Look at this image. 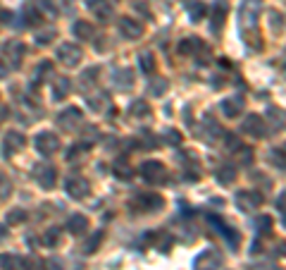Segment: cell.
<instances>
[{
	"mask_svg": "<svg viewBox=\"0 0 286 270\" xmlns=\"http://www.w3.org/2000/svg\"><path fill=\"white\" fill-rule=\"evenodd\" d=\"M57 148H60V139H57V134L41 132V134L36 136V151H38V153L53 155V153H57Z\"/></svg>",
	"mask_w": 286,
	"mask_h": 270,
	"instance_id": "6da1fadb",
	"label": "cell"
},
{
	"mask_svg": "<svg viewBox=\"0 0 286 270\" xmlns=\"http://www.w3.org/2000/svg\"><path fill=\"white\" fill-rule=\"evenodd\" d=\"M34 180L38 182L43 189H53L55 182H57V170H55L53 165H36Z\"/></svg>",
	"mask_w": 286,
	"mask_h": 270,
	"instance_id": "7a4b0ae2",
	"label": "cell"
},
{
	"mask_svg": "<svg viewBox=\"0 0 286 270\" xmlns=\"http://www.w3.org/2000/svg\"><path fill=\"white\" fill-rule=\"evenodd\" d=\"M141 175L146 182H151V184H158V182L165 180V165L158 160H146L141 165Z\"/></svg>",
	"mask_w": 286,
	"mask_h": 270,
	"instance_id": "3957f363",
	"label": "cell"
},
{
	"mask_svg": "<svg viewBox=\"0 0 286 270\" xmlns=\"http://www.w3.org/2000/svg\"><path fill=\"white\" fill-rule=\"evenodd\" d=\"M64 191H67L72 198H84L86 194H89V182L84 180V177L72 175V177L64 180Z\"/></svg>",
	"mask_w": 286,
	"mask_h": 270,
	"instance_id": "277c9868",
	"label": "cell"
},
{
	"mask_svg": "<svg viewBox=\"0 0 286 270\" xmlns=\"http://www.w3.org/2000/svg\"><path fill=\"white\" fill-rule=\"evenodd\" d=\"M57 58H60V63H64L67 67H74V65H79V60H81V48L74 43H64L57 48Z\"/></svg>",
	"mask_w": 286,
	"mask_h": 270,
	"instance_id": "5b68a950",
	"label": "cell"
},
{
	"mask_svg": "<svg viewBox=\"0 0 286 270\" xmlns=\"http://www.w3.org/2000/svg\"><path fill=\"white\" fill-rule=\"evenodd\" d=\"M24 146H27V136L22 134V132H8L3 148H5V155H15L17 151H22Z\"/></svg>",
	"mask_w": 286,
	"mask_h": 270,
	"instance_id": "8992f818",
	"label": "cell"
},
{
	"mask_svg": "<svg viewBox=\"0 0 286 270\" xmlns=\"http://www.w3.org/2000/svg\"><path fill=\"white\" fill-rule=\"evenodd\" d=\"M3 53H5V58L12 60V67H19V65H22V58H24V43L8 41V43L3 45Z\"/></svg>",
	"mask_w": 286,
	"mask_h": 270,
	"instance_id": "52a82bcc",
	"label": "cell"
},
{
	"mask_svg": "<svg viewBox=\"0 0 286 270\" xmlns=\"http://www.w3.org/2000/svg\"><path fill=\"white\" fill-rule=\"evenodd\" d=\"M236 203H239L243 210H255V208L262 203V196H260L258 191H241V194L236 196Z\"/></svg>",
	"mask_w": 286,
	"mask_h": 270,
	"instance_id": "ba28073f",
	"label": "cell"
},
{
	"mask_svg": "<svg viewBox=\"0 0 286 270\" xmlns=\"http://www.w3.org/2000/svg\"><path fill=\"white\" fill-rule=\"evenodd\" d=\"M81 120H84V115H81L79 108L64 110V113H60V117H57L60 127H67V129H74L77 125H81Z\"/></svg>",
	"mask_w": 286,
	"mask_h": 270,
	"instance_id": "9c48e42d",
	"label": "cell"
},
{
	"mask_svg": "<svg viewBox=\"0 0 286 270\" xmlns=\"http://www.w3.org/2000/svg\"><path fill=\"white\" fill-rule=\"evenodd\" d=\"M243 132H248L253 136H265V122H262V117L258 115H248L246 117V122H243Z\"/></svg>",
	"mask_w": 286,
	"mask_h": 270,
	"instance_id": "30bf717a",
	"label": "cell"
},
{
	"mask_svg": "<svg viewBox=\"0 0 286 270\" xmlns=\"http://www.w3.org/2000/svg\"><path fill=\"white\" fill-rule=\"evenodd\" d=\"M220 263H222L220 253L205 251V253H200V258L196 261V265H198V270H214V268H220Z\"/></svg>",
	"mask_w": 286,
	"mask_h": 270,
	"instance_id": "8fae6325",
	"label": "cell"
},
{
	"mask_svg": "<svg viewBox=\"0 0 286 270\" xmlns=\"http://www.w3.org/2000/svg\"><path fill=\"white\" fill-rule=\"evenodd\" d=\"M119 29H122V34H124L126 38H138L141 36V31H143V27L136 22V19H129V17H124L122 22H119Z\"/></svg>",
	"mask_w": 286,
	"mask_h": 270,
	"instance_id": "7c38bea8",
	"label": "cell"
},
{
	"mask_svg": "<svg viewBox=\"0 0 286 270\" xmlns=\"http://www.w3.org/2000/svg\"><path fill=\"white\" fill-rule=\"evenodd\" d=\"M134 206L143 208V210H158L162 206V198L155 196V194H143V196H138L134 201Z\"/></svg>",
	"mask_w": 286,
	"mask_h": 270,
	"instance_id": "4fadbf2b",
	"label": "cell"
},
{
	"mask_svg": "<svg viewBox=\"0 0 286 270\" xmlns=\"http://www.w3.org/2000/svg\"><path fill=\"white\" fill-rule=\"evenodd\" d=\"M241 110H243V98H239V96L222 100V113H224L227 117H236L239 113H241Z\"/></svg>",
	"mask_w": 286,
	"mask_h": 270,
	"instance_id": "5bb4252c",
	"label": "cell"
},
{
	"mask_svg": "<svg viewBox=\"0 0 286 270\" xmlns=\"http://www.w3.org/2000/svg\"><path fill=\"white\" fill-rule=\"evenodd\" d=\"M67 230H69L72 234H84L86 230H89V220H86V215H72L69 220H67Z\"/></svg>",
	"mask_w": 286,
	"mask_h": 270,
	"instance_id": "9a60e30c",
	"label": "cell"
},
{
	"mask_svg": "<svg viewBox=\"0 0 286 270\" xmlns=\"http://www.w3.org/2000/svg\"><path fill=\"white\" fill-rule=\"evenodd\" d=\"M89 10L91 12H96L100 19H105V17L112 15V8H110L107 0H89Z\"/></svg>",
	"mask_w": 286,
	"mask_h": 270,
	"instance_id": "2e32d148",
	"label": "cell"
},
{
	"mask_svg": "<svg viewBox=\"0 0 286 270\" xmlns=\"http://www.w3.org/2000/svg\"><path fill=\"white\" fill-rule=\"evenodd\" d=\"M27 265L24 258H19V256H0V268L3 270H19Z\"/></svg>",
	"mask_w": 286,
	"mask_h": 270,
	"instance_id": "e0dca14e",
	"label": "cell"
},
{
	"mask_svg": "<svg viewBox=\"0 0 286 270\" xmlns=\"http://www.w3.org/2000/svg\"><path fill=\"white\" fill-rule=\"evenodd\" d=\"M69 89H72V84H69V79H67V77L57 79V81H55V86H53V98L55 100H62L64 96L69 93Z\"/></svg>",
	"mask_w": 286,
	"mask_h": 270,
	"instance_id": "ac0fdd59",
	"label": "cell"
},
{
	"mask_svg": "<svg viewBox=\"0 0 286 270\" xmlns=\"http://www.w3.org/2000/svg\"><path fill=\"white\" fill-rule=\"evenodd\" d=\"M74 36L77 38H91L93 36V24H89L86 19H79L74 24Z\"/></svg>",
	"mask_w": 286,
	"mask_h": 270,
	"instance_id": "d6986e66",
	"label": "cell"
},
{
	"mask_svg": "<svg viewBox=\"0 0 286 270\" xmlns=\"http://www.w3.org/2000/svg\"><path fill=\"white\" fill-rule=\"evenodd\" d=\"M234 177H236V168L234 165H224V168L217 170V182L220 184H232Z\"/></svg>",
	"mask_w": 286,
	"mask_h": 270,
	"instance_id": "ffe728a7",
	"label": "cell"
},
{
	"mask_svg": "<svg viewBox=\"0 0 286 270\" xmlns=\"http://www.w3.org/2000/svg\"><path fill=\"white\" fill-rule=\"evenodd\" d=\"M227 10H229L227 3H220V5L214 8V12H212V31H217V27H222L224 17H227Z\"/></svg>",
	"mask_w": 286,
	"mask_h": 270,
	"instance_id": "44dd1931",
	"label": "cell"
},
{
	"mask_svg": "<svg viewBox=\"0 0 286 270\" xmlns=\"http://www.w3.org/2000/svg\"><path fill=\"white\" fill-rule=\"evenodd\" d=\"M207 8L203 5V3H196V5H191L188 8V17H191V22H200V19L205 17Z\"/></svg>",
	"mask_w": 286,
	"mask_h": 270,
	"instance_id": "7402d4cb",
	"label": "cell"
},
{
	"mask_svg": "<svg viewBox=\"0 0 286 270\" xmlns=\"http://www.w3.org/2000/svg\"><path fill=\"white\" fill-rule=\"evenodd\" d=\"M103 237H105V232H96V234H93L89 242L84 244V253H93V251H96V249L100 246V242H103Z\"/></svg>",
	"mask_w": 286,
	"mask_h": 270,
	"instance_id": "603a6c76",
	"label": "cell"
},
{
	"mask_svg": "<svg viewBox=\"0 0 286 270\" xmlns=\"http://www.w3.org/2000/svg\"><path fill=\"white\" fill-rule=\"evenodd\" d=\"M10 194H12V182H10V177L5 172H0V201L8 198Z\"/></svg>",
	"mask_w": 286,
	"mask_h": 270,
	"instance_id": "cb8c5ba5",
	"label": "cell"
},
{
	"mask_svg": "<svg viewBox=\"0 0 286 270\" xmlns=\"http://www.w3.org/2000/svg\"><path fill=\"white\" fill-rule=\"evenodd\" d=\"M24 220H27V213H24L22 208H15V210L8 213V225H19V223H24Z\"/></svg>",
	"mask_w": 286,
	"mask_h": 270,
	"instance_id": "d4e9b609",
	"label": "cell"
},
{
	"mask_svg": "<svg viewBox=\"0 0 286 270\" xmlns=\"http://www.w3.org/2000/svg\"><path fill=\"white\" fill-rule=\"evenodd\" d=\"M131 115H134V117H148V115H151V108H148V103H143V100H136L134 105H131Z\"/></svg>",
	"mask_w": 286,
	"mask_h": 270,
	"instance_id": "484cf974",
	"label": "cell"
},
{
	"mask_svg": "<svg viewBox=\"0 0 286 270\" xmlns=\"http://www.w3.org/2000/svg\"><path fill=\"white\" fill-rule=\"evenodd\" d=\"M141 70H143L146 74H153V72H155V58H153L151 53L141 55Z\"/></svg>",
	"mask_w": 286,
	"mask_h": 270,
	"instance_id": "4316f807",
	"label": "cell"
},
{
	"mask_svg": "<svg viewBox=\"0 0 286 270\" xmlns=\"http://www.w3.org/2000/svg\"><path fill=\"white\" fill-rule=\"evenodd\" d=\"M57 242H60V230H48L43 234V244H48V246H55Z\"/></svg>",
	"mask_w": 286,
	"mask_h": 270,
	"instance_id": "83f0119b",
	"label": "cell"
},
{
	"mask_svg": "<svg viewBox=\"0 0 286 270\" xmlns=\"http://www.w3.org/2000/svg\"><path fill=\"white\" fill-rule=\"evenodd\" d=\"M115 175L119 177V180H129V177H131V170H129V165L117 163V165H115Z\"/></svg>",
	"mask_w": 286,
	"mask_h": 270,
	"instance_id": "f1b7e54d",
	"label": "cell"
},
{
	"mask_svg": "<svg viewBox=\"0 0 286 270\" xmlns=\"http://www.w3.org/2000/svg\"><path fill=\"white\" fill-rule=\"evenodd\" d=\"M45 74H53V63H41V67H38V72H36L38 81H43V79H45Z\"/></svg>",
	"mask_w": 286,
	"mask_h": 270,
	"instance_id": "f546056e",
	"label": "cell"
},
{
	"mask_svg": "<svg viewBox=\"0 0 286 270\" xmlns=\"http://www.w3.org/2000/svg\"><path fill=\"white\" fill-rule=\"evenodd\" d=\"M41 22V15L36 10H27V27H36Z\"/></svg>",
	"mask_w": 286,
	"mask_h": 270,
	"instance_id": "4dcf8cb0",
	"label": "cell"
},
{
	"mask_svg": "<svg viewBox=\"0 0 286 270\" xmlns=\"http://www.w3.org/2000/svg\"><path fill=\"white\" fill-rule=\"evenodd\" d=\"M198 45V41H193V38H186V41H184V43L179 45V53H191V50H193V48H196Z\"/></svg>",
	"mask_w": 286,
	"mask_h": 270,
	"instance_id": "1f68e13d",
	"label": "cell"
},
{
	"mask_svg": "<svg viewBox=\"0 0 286 270\" xmlns=\"http://www.w3.org/2000/svg\"><path fill=\"white\" fill-rule=\"evenodd\" d=\"M53 36H55V31H48V34H38V45H45V43H50L53 41Z\"/></svg>",
	"mask_w": 286,
	"mask_h": 270,
	"instance_id": "d6a6232c",
	"label": "cell"
},
{
	"mask_svg": "<svg viewBox=\"0 0 286 270\" xmlns=\"http://www.w3.org/2000/svg\"><path fill=\"white\" fill-rule=\"evenodd\" d=\"M167 89V81H162V79H158L155 84L151 86V93H162V91Z\"/></svg>",
	"mask_w": 286,
	"mask_h": 270,
	"instance_id": "836d02e7",
	"label": "cell"
},
{
	"mask_svg": "<svg viewBox=\"0 0 286 270\" xmlns=\"http://www.w3.org/2000/svg\"><path fill=\"white\" fill-rule=\"evenodd\" d=\"M260 232L262 234H269V227H272V218H260Z\"/></svg>",
	"mask_w": 286,
	"mask_h": 270,
	"instance_id": "e575fe53",
	"label": "cell"
},
{
	"mask_svg": "<svg viewBox=\"0 0 286 270\" xmlns=\"http://www.w3.org/2000/svg\"><path fill=\"white\" fill-rule=\"evenodd\" d=\"M98 72H100L98 67H91L89 72H84V84H86V81H89V84H91V81L96 79V74H98Z\"/></svg>",
	"mask_w": 286,
	"mask_h": 270,
	"instance_id": "d590c367",
	"label": "cell"
},
{
	"mask_svg": "<svg viewBox=\"0 0 286 270\" xmlns=\"http://www.w3.org/2000/svg\"><path fill=\"white\" fill-rule=\"evenodd\" d=\"M165 139H167V141H170V144H179V141H181V136H179V132H174V129H170V132H167V136H165Z\"/></svg>",
	"mask_w": 286,
	"mask_h": 270,
	"instance_id": "8d00e7d4",
	"label": "cell"
},
{
	"mask_svg": "<svg viewBox=\"0 0 286 270\" xmlns=\"http://www.w3.org/2000/svg\"><path fill=\"white\" fill-rule=\"evenodd\" d=\"M274 153H277V155H274V160H277L279 165H286V148H284V151H274Z\"/></svg>",
	"mask_w": 286,
	"mask_h": 270,
	"instance_id": "74e56055",
	"label": "cell"
},
{
	"mask_svg": "<svg viewBox=\"0 0 286 270\" xmlns=\"http://www.w3.org/2000/svg\"><path fill=\"white\" fill-rule=\"evenodd\" d=\"M8 74V65H5V60H0V79Z\"/></svg>",
	"mask_w": 286,
	"mask_h": 270,
	"instance_id": "f35d334b",
	"label": "cell"
},
{
	"mask_svg": "<svg viewBox=\"0 0 286 270\" xmlns=\"http://www.w3.org/2000/svg\"><path fill=\"white\" fill-rule=\"evenodd\" d=\"M45 268H50V270H60V263H57V261H48V263H45Z\"/></svg>",
	"mask_w": 286,
	"mask_h": 270,
	"instance_id": "ab89813d",
	"label": "cell"
},
{
	"mask_svg": "<svg viewBox=\"0 0 286 270\" xmlns=\"http://www.w3.org/2000/svg\"><path fill=\"white\" fill-rule=\"evenodd\" d=\"M5 234H8V232H5V227L0 225V239H3V237H5Z\"/></svg>",
	"mask_w": 286,
	"mask_h": 270,
	"instance_id": "60d3db41",
	"label": "cell"
}]
</instances>
